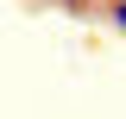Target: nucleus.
<instances>
[{
  "label": "nucleus",
  "instance_id": "2",
  "mask_svg": "<svg viewBox=\"0 0 126 119\" xmlns=\"http://www.w3.org/2000/svg\"><path fill=\"white\" fill-rule=\"evenodd\" d=\"M88 6H94V0H76V6H69V13H82V19H88Z\"/></svg>",
  "mask_w": 126,
  "mask_h": 119
},
{
  "label": "nucleus",
  "instance_id": "1",
  "mask_svg": "<svg viewBox=\"0 0 126 119\" xmlns=\"http://www.w3.org/2000/svg\"><path fill=\"white\" fill-rule=\"evenodd\" d=\"M101 19H107L113 31H126V0H107V6H101Z\"/></svg>",
  "mask_w": 126,
  "mask_h": 119
},
{
  "label": "nucleus",
  "instance_id": "3",
  "mask_svg": "<svg viewBox=\"0 0 126 119\" xmlns=\"http://www.w3.org/2000/svg\"><path fill=\"white\" fill-rule=\"evenodd\" d=\"M63 6H76V0H63Z\"/></svg>",
  "mask_w": 126,
  "mask_h": 119
}]
</instances>
